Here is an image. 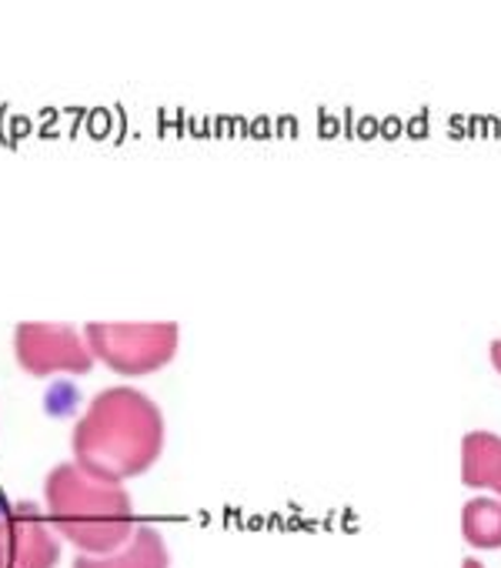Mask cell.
I'll return each mask as SVG.
<instances>
[{
	"mask_svg": "<svg viewBox=\"0 0 501 568\" xmlns=\"http://www.w3.org/2000/svg\"><path fill=\"white\" fill-rule=\"evenodd\" d=\"M71 448L81 471L98 481L121 485L157 462L164 448L161 408L131 385L104 388L78 418Z\"/></svg>",
	"mask_w": 501,
	"mask_h": 568,
	"instance_id": "1",
	"label": "cell"
},
{
	"mask_svg": "<svg viewBox=\"0 0 501 568\" xmlns=\"http://www.w3.org/2000/svg\"><path fill=\"white\" fill-rule=\"evenodd\" d=\"M44 511L61 538L88 555H111L134 535V505L121 485L98 481L74 462L51 468L44 478Z\"/></svg>",
	"mask_w": 501,
	"mask_h": 568,
	"instance_id": "2",
	"label": "cell"
},
{
	"mask_svg": "<svg viewBox=\"0 0 501 568\" xmlns=\"http://www.w3.org/2000/svg\"><path fill=\"white\" fill-rule=\"evenodd\" d=\"M181 328L174 322L151 325H111L91 322L84 328V342L94 358H101L117 375H151L164 368L177 352Z\"/></svg>",
	"mask_w": 501,
	"mask_h": 568,
	"instance_id": "3",
	"label": "cell"
},
{
	"mask_svg": "<svg viewBox=\"0 0 501 568\" xmlns=\"http://www.w3.org/2000/svg\"><path fill=\"white\" fill-rule=\"evenodd\" d=\"M61 538L34 501L0 505V568H58Z\"/></svg>",
	"mask_w": 501,
	"mask_h": 568,
	"instance_id": "4",
	"label": "cell"
},
{
	"mask_svg": "<svg viewBox=\"0 0 501 568\" xmlns=\"http://www.w3.org/2000/svg\"><path fill=\"white\" fill-rule=\"evenodd\" d=\"M14 358L34 378H48L58 372L88 375L94 365V355L78 328L44 322H21L14 328Z\"/></svg>",
	"mask_w": 501,
	"mask_h": 568,
	"instance_id": "5",
	"label": "cell"
},
{
	"mask_svg": "<svg viewBox=\"0 0 501 568\" xmlns=\"http://www.w3.org/2000/svg\"><path fill=\"white\" fill-rule=\"evenodd\" d=\"M71 568H171V555H167V545L157 528L137 525L124 548H117L111 555H98V558L84 555Z\"/></svg>",
	"mask_w": 501,
	"mask_h": 568,
	"instance_id": "6",
	"label": "cell"
},
{
	"mask_svg": "<svg viewBox=\"0 0 501 568\" xmlns=\"http://www.w3.org/2000/svg\"><path fill=\"white\" fill-rule=\"evenodd\" d=\"M501 475V438L491 432H468L461 442V481L468 488H494Z\"/></svg>",
	"mask_w": 501,
	"mask_h": 568,
	"instance_id": "7",
	"label": "cell"
},
{
	"mask_svg": "<svg viewBox=\"0 0 501 568\" xmlns=\"http://www.w3.org/2000/svg\"><path fill=\"white\" fill-rule=\"evenodd\" d=\"M461 531L471 548H501V498H471L461 508Z\"/></svg>",
	"mask_w": 501,
	"mask_h": 568,
	"instance_id": "8",
	"label": "cell"
},
{
	"mask_svg": "<svg viewBox=\"0 0 501 568\" xmlns=\"http://www.w3.org/2000/svg\"><path fill=\"white\" fill-rule=\"evenodd\" d=\"M491 365L501 372V338H498V342H491Z\"/></svg>",
	"mask_w": 501,
	"mask_h": 568,
	"instance_id": "9",
	"label": "cell"
},
{
	"mask_svg": "<svg viewBox=\"0 0 501 568\" xmlns=\"http://www.w3.org/2000/svg\"><path fill=\"white\" fill-rule=\"evenodd\" d=\"M461 568H484V565H481L478 558H464V561H461Z\"/></svg>",
	"mask_w": 501,
	"mask_h": 568,
	"instance_id": "10",
	"label": "cell"
},
{
	"mask_svg": "<svg viewBox=\"0 0 501 568\" xmlns=\"http://www.w3.org/2000/svg\"><path fill=\"white\" fill-rule=\"evenodd\" d=\"M494 491L501 495V475H498V481H494Z\"/></svg>",
	"mask_w": 501,
	"mask_h": 568,
	"instance_id": "11",
	"label": "cell"
}]
</instances>
